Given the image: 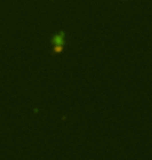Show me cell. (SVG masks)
Masks as SVG:
<instances>
[{
    "instance_id": "2",
    "label": "cell",
    "mask_w": 152,
    "mask_h": 160,
    "mask_svg": "<svg viewBox=\"0 0 152 160\" xmlns=\"http://www.w3.org/2000/svg\"><path fill=\"white\" fill-rule=\"evenodd\" d=\"M64 50V45H54L53 46V49H52L51 51V54L52 55H56V54H60L62 53Z\"/></svg>"
},
{
    "instance_id": "1",
    "label": "cell",
    "mask_w": 152,
    "mask_h": 160,
    "mask_svg": "<svg viewBox=\"0 0 152 160\" xmlns=\"http://www.w3.org/2000/svg\"><path fill=\"white\" fill-rule=\"evenodd\" d=\"M51 44L54 45H66V32L64 30H60L56 34H54L50 40Z\"/></svg>"
}]
</instances>
